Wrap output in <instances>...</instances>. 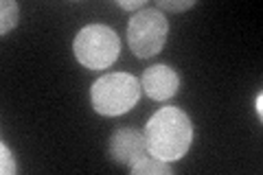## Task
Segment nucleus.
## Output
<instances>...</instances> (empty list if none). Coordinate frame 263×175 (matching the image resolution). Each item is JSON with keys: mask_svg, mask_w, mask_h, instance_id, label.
I'll return each instance as SVG.
<instances>
[{"mask_svg": "<svg viewBox=\"0 0 263 175\" xmlns=\"http://www.w3.org/2000/svg\"><path fill=\"white\" fill-rule=\"evenodd\" d=\"M95 112L101 116H121L141 99V81L127 72H110L99 77L90 88Z\"/></svg>", "mask_w": 263, "mask_h": 175, "instance_id": "f03ea898", "label": "nucleus"}, {"mask_svg": "<svg viewBox=\"0 0 263 175\" xmlns=\"http://www.w3.org/2000/svg\"><path fill=\"white\" fill-rule=\"evenodd\" d=\"M121 9H127V11H141L145 9V0H132V3H127V0H121V3H117Z\"/></svg>", "mask_w": 263, "mask_h": 175, "instance_id": "9b49d317", "label": "nucleus"}, {"mask_svg": "<svg viewBox=\"0 0 263 175\" xmlns=\"http://www.w3.org/2000/svg\"><path fill=\"white\" fill-rule=\"evenodd\" d=\"M132 175H174V169L169 166V162H162L158 158L145 155L143 160H138L136 164L129 166Z\"/></svg>", "mask_w": 263, "mask_h": 175, "instance_id": "0eeeda50", "label": "nucleus"}, {"mask_svg": "<svg viewBox=\"0 0 263 175\" xmlns=\"http://www.w3.org/2000/svg\"><path fill=\"white\" fill-rule=\"evenodd\" d=\"M254 107H257V114H259V119L263 116V94L259 92L257 94V101H254Z\"/></svg>", "mask_w": 263, "mask_h": 175, "instance_id": "f8f14e48", "label": "nucleus"}, {"mask_svg": "<svg viewBox=\"0 0 263 175\" xmlns=\"http://www.w3.org/2000/svg\"><path fill=\"white\" fill-rule=\"evenodd\" d=\"M145 143L149 155L162 162L184 158L193 140V125L180 107H160L145 125Z\"/></svg>", "mask_w": 263, "mask_h": 175, "instance_id": "f257e3e1", "label": "nucleus"}, {"mask_svg": "<svg viewBox=\"0 0 263 175\" xmlns=\"http://www.w3.org/2000/svg\"><path fill=\"white\" fill-rule=\"evenodd\" d=\"M169 35V20L162 15L160 9H145L132 13L127 24V42L136 57H154L162 51Z\"/></svg>", "mask_w": 263, "mask_h": 175, "instance_id": "20e7f679", "label": "nucleus"}, {"mask_svg": "<svg viewBox=\"0 0 263 175\" xmlns=\"http://www.w3.org/2000/svg\"><path fill=\"white\" fill-rule=\"evenodd\" d=\"M149 153L147 151V143H145V134L138 129H129L123 127L117 129L110 138V158L119 164L132 166L136 164L138 160Z\"/></svg>", "mask_w": 263, "mask_h": 175, "instance_id": "39448f33", "label": "nucleus"}, {"mask_svg": "<svg viewBox=\"0 0 263 175\" xmlns=\"http://www.w3.org/2000/svg\"><path fill=\"white\" fill-rule=\"evenodd\" d=\"M156 5H158L156 9L178 13V11H186V9H191V7H195V0H180V3H174V0H158Z\"/></svg>", "mask_w": 263, "mask_h": 175, "instance_id": "9d476101", "label": "nucleus"}, {"mask_svg": "<svg viewBox=\"0 0 263 175\" xmlns=\"http://www.w3.org/2000/svg\"><path fill=\"white\" fill-rule=\"evenodd\" d=\"M0 153H3V158H0V173L3 175H13L15 173V162H13L11 149L3 143L0 145Z\"/></svg>", "mask_w": 263, "mask_h": 175, "instance_id": "1a4fd4ad", "label": "nucleus"}, {"mask_svg": "<svg viewBox=\"0 0 263 175\" xmlns=\"http://www.w3.org/2000/svg\"><path fill=\"white\" fill-rule=\"evenodd\" d=\"M0 33L7 35L15 24H18V3H13V0H3V5H0Z\"/></svg>", "mask_w": 263, "mask_h": 175, "instance_id": "6e6552de", "label": "nucleus"}, {"mask_svg": "<svg viewBox=\"0 0 263 175\" xmlns=\"http://www.w3.org/2000/svg\"><path fill=\"white\" fill-rule=\"evenodd\" d=\"M72 51L77 62L88 70H103L117 62L121 53V40L105 24H88L75 35Z\"/></svg>", "mask_w": 263, "mask_h": 175, "instance_id": "7ed1b4c3", "label": "nucleus"}, {"mask_svg": "<svg viewBox=\"0 0 263 175\" xmlns=\"http://www.w3.org/2000/svg\"><path fill=\"white\" fill-rule=\"evenodd\" d=\"M141 88L147 92V96L154 101H167L171 99L178 88H180V77L178 72L167 64H156L147 68L141 77Z\"/></svg>", "mask_w": 263, "mask_h": 175, "instance_id": "423d86ee", "label": "nucleus"}]
</instances>
